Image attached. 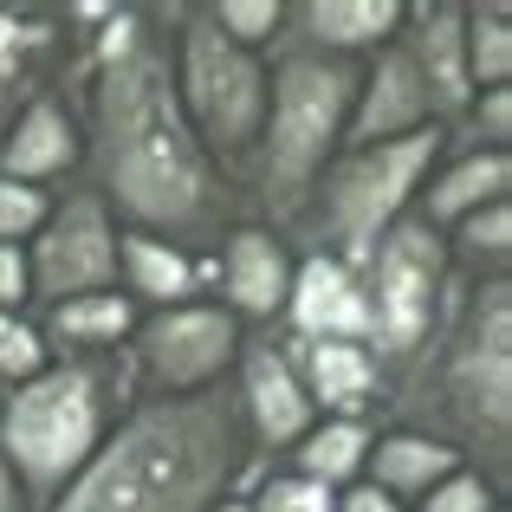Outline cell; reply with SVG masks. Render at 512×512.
I'll list each match as a JSON object with an SVG mask.
<instances>
[{
  "label": "cell",
  "instance_id": "cell-32",
  "mask_svg": "<svg viewBox=\"0 0 512 512\" xmlns=\"http://www.w3.org/2000/svg\"><path fill=\"white\" fill-rule=\"evenodd\" d=\"M46 214H52L46 188H26V182H7V175H0V247H26V240L46 227Z\"/></svg>",
  "mask_w": 512,
  "mask_h": 512
},
{
  "label": "cell",
  "instance_id": "cell-10",
  "mask_svg": "<svg viewBox=\"0 0 512 512\" xmlns=\"http://www.w3.org/2000/svg\"><path fill=\"white\" fill-rule=\"evenodd\" d=\"M117 234L91 188L52 195V214L33 240H26V273H33V305H65L85 292H111L117 286Z\"/></svg>",
  "mask_w": 512,
  "mask_h": 512
},
{
  "label": "cell",
  "instance_id": "cell-16",
  "mask_svg": "<svg viewBox=\"0 0 512 512\" xmlns=\"http://www.w3.org/2000/svg\"><path fill=\"white\" fill-rule=\"evenodd\" d=\"M396 52L415 65L435 117L454 130L461 111L474 104V85H467V39H461V0H415V7H402Z\"/></svg>",
  "mask_w": 512,
  "mask_h": 512
},
{
  "label": "cell",
  "instance_id": "cell-14",
  "mask_svg": "<svg viewBox=\"0 0 512 512\" xmlns=\"http://www.w3.org/2000/svg\"><path fill=\"white\" fill-rule=\"evenodd\" d=\"M279 338H292V344H363L370 338L363 273L331 260V253H299L286 312H279Z\"/></svg>",
  "mask_w": 512,
  "mask_h": 512
},
{
  "label": "cell",
  "instance_id": "cell-15",
  "mask_svg": "<svg viewBox=\"0 0 512 512\" xmlns=\"http://www.w3.org/2000/svg\"><path fill=\"white\" fill-rule=\"evenodd\" d=\"M85 169V130H78V104L59 98V91H33V98L13 111V124L0 130V175L26 188H46L52 182H72Z\"/></svg>",
  "mask_w": 512,
  "mask_h": 512
},
{
  "label": "cell",
  "instance_id": "cell-7",
  "mask_svg": "<svg viewBox=\"0 0 512 512\" xmlns=\"http://www.w3.org/2000/svg\"><path fill=\"white\" fill-rule=\"evenodd\" d=\"M175 98L208 163L240 188L266 124V59L221 39L201 7H175Z\"/></svg>",
  "mask_w": 512,
  "mask_h": 512
},
{
  "label": "cell",
  "instance_id": "cell-5",
  "mask_svg": "<svg viewBox=\"0 0 512 512\" xmlns=\"http://www.w3.org/2000/svg\"><path fill=\"white\" fill-rule=\"evenodd\" d=\"M350 98H357V59H325V52L286 46V39L266 52V124L247 182H240L247 221L273 227V234L299 221L318 175L344 150Z\"/></svg>",
  "mask_w": 512,
  "mask_h": 512
},
{
  "label": "cell",
  "instance_id": "cell-6",
  "mask_svg": "<svg viewBox=\"0 0 512 512\" xmlns=\"http://www.w3.org/2000/svg\"><path fill=\"white\" fill-rule=\"evenodd\" d=\"M448 150V130H415L396 143H363V150H338L331 169L318 175L312 201L299 208V221L286 227V240H299L292 253H331L344 266H363L370 247L396 221L415 214L428 169Z\"/></svg>",
  "mask_w": 512,
  "mask_h": 512
},
{
  "label": "cell",
  "instance_id": "cell-33",
  "mask_svg": "<svg viewBox=\"0 0 512 512\" xmlns=\"http://www.w3.org/2000/svg\"><path fill=\"white\" fill-rule=\"evenodd\" d=\"M0 312H33V273H26V247H0Z\"/></svg>",
  "mask_w": 512,
  "mask_h": 512
},
{
  "label": "cell",
  "instance_id": "cell-26",
  "mask_svg": "<svg viewBox=\"0 0 512 512\" xmlns=\"http://www.w3.org/2000/svg\"><path fill=\"white\" fill-rule=\"evenodd\" d=\"M441 240H448L454 273H512V201H493V208L467 214Z\"/></svg>",
  "mask_w": 512,
  "mask_h": 512
},
{
  "label": "cell",
  "instance_id": "cell-22",
  "mask_svg": "<svg viewBox=\"0 0 512 512\" xmlns=\"http://www.w3.org/2000/svg\"><path fill=\"white\" fill-rule=\"evenodd\" d=\"M208 279V266L195 253L169 247L156 234H117V292H124L137 312H169V305H188Z\"/></svg>",
  "mask_w": 512,
  "mask_h": 512
},
{
  "label": "cell",
  "instance_id": "cell-21",
  "mask_svg": "<svg viewBox=\"0 0 512 512\" xmlns=\"http://www.w3.org/2000/svg\"><path fill=\"white\" fill-rule=\"evenodd\" d=\"M461 467V454L448 448V441L422 435V428H370V454H363V480H370L376 493H389V500L415 506L428 487H441V480Z\"/></svg>",
  "mask_w": 512,
  "mask_h": 512
},
{
  "label": "cell",
  "instance_id": "cell-27",
  "mask_svg": "<svg viewBox=\"0 0 512 512\" xmlns=\"http://www.w3.org/2000/svg\"><path fill=\"white\" fill-rule=\"evenodd\" d=\"M201 13L221 39H234L240 52H260V59L286 33V0H201Z\"/></svg>",
  "mask_w": 512,
  "mask_h": 512
},
{
  "label": "cell",
  "instance_id": "cell-36",
  "mask_svg": "<svg viewBox=\"0 0 512 512\" xmlns=\"http://www.w3.org/2000/svg\"><path fill=\"white\" fill-rule=\"evenodd\" d=\"M493 512H512V506H506V500H500V506H493Z\"/></svg>",
  "mask_w": 512,
  "mask_h": 512
},
{
  "label": "cell",
  "instance_id": "cell-28",
  "mask_svg": "<svg viewBox=\"0 0 512 512\" xmlns=\"http://www.w3.org/2000/svg\"><path fill=\"white\" fill-rule=\"evenodd\" d=\"M46 363H52V350L39 338L33 312H0V396L20 389V383H33Z\"/></svg>",
  "mask_w": 512,
  "mask_h": 512
},
{
  "label": "cell",
  "instance_id": "cell-20",
  "mask_svg": "<svg viewBox=\"0 0 512 512\" xmlns=\"http://www.w3.org/2000/svg\"><path fill=\"white\" fill-rule=\"evenodd\" d=\"M279 338V331H273ZM292 370H299L305 396H312L318 415H338V422H370L376 402H383V370L370 363V350L363 344H292Z\"/></svg>",
  "mask_w": 512,
  "mask_h": 512
},
{
  "label": "cell",
  "instance_id": "cell-1",
  "mask_svg": "<svg viewBox=\"0 0 512 512\" xmlns=\"http://www.w3.org/2000/svg\"><path fill=\"white\" fill-rule=\"evenodd\" d=\"M78 85L85 188L124 234L214 253L227 227L247 221L240 188L208 163L175 98V7H104L85 33Z\"/></svg>",
  "mask_w": 512,
  "mask_h": 512
},
{
  "label": "cell",
  "instance_id": "cell-12",
  "mask_svg": "<svg viewBox=\"0 0 512 512\" xmlns=\"http://www.w3.org/2000/svg\"><path fill=\"white\" fill-rule=\"evenodd\" d=\"M292 266H299V253H292L286 234H273V227H260V221H234L208 253V279H214V292H221L214 305H221L240 331L279 325L286 292H292Z\"/></svg>",
  "mask_w": 512,
  "mask_h": 512
},
{
  "label": "cell",
  "instance_id": "cell-30",
  "mask_svg": "<svg viewBox=\"0 0 512 512\" xmlns=\"http://www.w3.org/2000/svg\"><path fill=\"white\" fill-rule=\"evenodd\" d=\"M331 500H338V493L312 487V480L286 474V467H266L247 487V512H331Z\"/></svg>",
  "mask_w": 512,
  "mask_h": 512
},
{
  "label": "cell",
  "instance_id": "cell-8",
  "mask_svg": "<svg viewBox=\"0 0 512 512\" xmlns=\"http://www.w3.org/2000/svg\"><path fill=\"white\" fill-rule=\"evenodd\" d=\"M357 273H363V312H370L363 350L383 370V383H396L428 350V338L441 331V312H448V292H454L448 240L409 214V221H396L376 240Z\"/></svg>",
  "mask_w": 512,
  "mask_h": 512
},
{
  "label": "cell",
  "instance_id": "cell-34",
  "mask_svg": "<svg viewBox=\"0 0 512 512\" xmlns=\"http://www.w3.org/2000/svg\"><path fill=\"white\" fill-rule=\"evenodd\" d=\"M331 512H409V506L389 500V493H376L370 480H357V487H344L338 500H331Z\"/></svg>",
  "mask_w": 512,
  "mask_h": 512
},
{
  "label": "cell",
  "instance_id": "cell-4",
  "mask_svg": "<svg viewBox=\"0 0 512 512\" xmlns=\"http://www.w3.org/2000/svg\"><path fill=\"white\" fill-rule=\"evenodd\" d=\"M130 402H137V376L124 350L52 357L33 383L0 396V467L20 487L26 512H46L72 487Z\"/></svg>",
  "mask_w": 512,
  "mask_h": 512
},
{
  "label": "cell",
  "instance_id": "cell-24",
  "mask_svg": "<svg viewBox=\"0 0 512 512\" xmlns=\"http://www.w3.org/2000/svg\"><path fill=\"white\" fill-rule=\"evenodd\" d=\"M363 454H370V422H338V415H318L305 428V441L292 454H279V467L325 493H344L363 480Z\"/></svg>",
  "mask_w": 512,
  "mask_h": 512
},
{
  "label": "cell",
  "instance_id": "cell-13",
  "mask_svg": "<svg viewBox=\"0 0 512 512\" xmlns=\"http://www.w3.org/2000/svg\"><path fill=\"white\" fill-rule=\"evenodd\" d=\"M234 402H240V422H247L260 461L273 454H292L305 441V428L318 422L312 396H305L299 370H292V350L266 331V338H247L240 344V363H234Z\"/></svg>",
  "mask_w": 512,
  "mask_h": 512
},
{
  "label": "cell",
  "instance_id": "cell-35",
  "mask_svg": "<svg viewBox=\"0 0 512 512\" xmlns=\"http://www.w3.org/2000/svg\"><path fill=\"white\" fill-rule=\"evenodd\" d=\"M214 512H247V493H240V500H221Z\"/></svg>",
  "mask_w": 512,
  "mask_h": 512
},
{
  "label": "cell",
  "instance_id": "cell-11",
  "mask_svg": "<svg viewBox=\"0 0 512 512\" xmlns=\"http://www.w3.org/2000/svg\"><path fill=\"white\" fill-rule=\"evenodd\" d=\"M104 20V7H59V13H26L0 7V130L13 124L33 91H46V78L78 72L85 65V33Z\"/></svg>",
  "mask_w": 512,
  "mask_h": 512
},
{
  "label": "cell",
  "instance_id": "cell-25",
  "mask_svg": "<svg viewBox=\"0 0 512 512\" xmlns=\"http://www.w3.org/2000/svg\"><path fill=\"white\" fill-rule=\"evenodd\" d=\"M461 39H467V85L506 91L512 85V13H506V0H461Z\"/></svg>",
  "mask_w": 512,
  "mask_h": 512
},
{
  "label": "cell",
  "instance_id": "cell-19",
  "mask_svg": "<svg viewBox=\"0 0 512 512\" xmlns=\"http://www.w3.org/2000/svg\"><path fill=\"white\" fill-rule=\"evenodd\" d=\"M402 0H292L286 7V46L325 52V59H370L396 39Z\"/></svg>",
  "mask_w": 512,
  "mask_h": 512
},
{
  "label": "cell",
  "instance_id": "cell-2",
  "mask_svg": "<svg viewBox=\"0 0 512 512\" xmlns=\"http://www.w3.org/2000/svg\"><path fill=\"white\" fill-rule=\"evenodd\" d=\"M266 467L227 376L201 396H137L46 512H214Z\"/></svg>",
  "mask_w": 512,
  "mask_h": 512
},
{
  "label": "cell",
  "instance_id": "cell-17",
  "mask_svg": "<svg viewBox=\"0 0 512 512\" xmlns=\"http://www.w3.org/2000/svg\"><path fill=\"white\" fill-rule=\"evenodd\" d=\"M435 104H428L415 65L396 52L389 39L383 52L357 65V98H350V124H344V150H363V143H396V137H415V130H435ZM448 130V124H441Z\"/></svg>",
  "mask_w": 512,
  "mask_h": 512
},
{
  "label": "cell",
  "instance_id": "cell-18",
  "mask_svg": "<svg viewBox=\"0 0 512 512\" xmlns=\"http://www.w3.org/2000/svg\"><path fill=\"white\" fill-rule=\"evenodd\" d=\"M493 201H512V156L506 150H467V143L448 137L441 163L428 169L422 195H415V221L448 234V227H461L467 214L493 208Z\"/></svg>",
  "mask_w": 512,
  "mask_h": 512
},
{
  "label": "cell",
  "instance_id": "cell-23",
  "mask_svg": "<svg viewBox=\"0 0 512 512\" xmlns=\"http://www.w3.org/2000/svg\"><path fill=\"white\" fill-rule=\"evenodd\" d=\"M137 318L143 312L111 286V292H85V299H65V305H39L33 325L52 357H98V350H124Z\"/></svg>",
  "mask_w": 512,
  "mask_h": 512
},
{
  "label": "cell",
  "instance_id": "cell-29",
  "mask_svg": "<svg viewBox=\"0 0 512 512\" xmlns=\"http://www.w3.org/2000/svg\"><path fill=\"white\" fill-rule=\"evenodd\" d=\"M467 150H506L512 156V85L506 91H474V104L461 111V124L448 130Z\"/></svg>",
  "mask_w": 512,
  "mask_h": 512
},
{
  "label": "cell",
  "instance_id": "cell-9",
  "mask_svg": "<svg viewBox=\"0 0 512 512\" xmlns=\"http://www.w3.org/2000/svg\"><path fill=\"white\" fill-rule=\"evenodd\" d=\"M240 344H247V331L221 305L188 299V305H169V312H143L124 357H130V376H137V396H201V389L234 376Z\"/></svg>",
  "mask_w": 512,
  "mask_h": 512
},
{
  "label": "cell",
  "instance_id": "cell-3",
  "mask_svg": "<svg viewBox=\"0 0 512 512\" xmlns=\"http://www.w3.org/2000/svg\"><path fill=\"white\" fill-rule=\"evenodd\" d=\"M396 428L448 441L461 467L506 493L512 474V273H454L428 350L383 383Z\"/></svg>",
  "mask_w": 512,
  "mask_h": 512
},
{
  "label": "cell",
  "instance_id": "cell-31",
  "mask_svg": "<svg viewBox=\"0 0 512 512\" xmlns=\"http://www.w3.org/2000/svg\"><path fill=\"white\" fill-rule=\"evenodd\" d=\"M500 500H506V493L493 487L487 474H474V467H454V474L441 480V487H428L409 512H493Z\"/></svg>",
  "mask_w": 512,
  "mask_h": 512
}]
</instances>
